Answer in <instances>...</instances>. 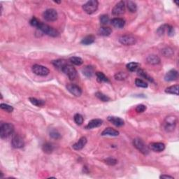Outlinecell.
Wrapping results in <instances>:
<instances>
[{
    "mask_svg": "<svg viewBox=\"0 0 179 179\" xmlns=\"http://www.w3.org/2000/svg\"><path fill=\"white\" fill-rule=\"evenodd\" d=\"M178 118L175 115H169L165 118L162 124L163 129L166 132H172L176 128Z\"/></svg>",
    "mask_w": 179,
    "mask_h": 179,
    "instance_id": "6da1fadb",
    "label": "cell"
},
{
    "mask_svg": "<svg viewBox=\"0 0 179 179\" xmlns=\"http://www.w3.org/2000/svg\"><path fill=\"white\" fill-rule=\"evenodd\" d=\"M38 29H39L40 31L42 32L43 34H46V35L49 36V37H58L60 34L58 32V30H56V29L48 25L43 23V22H40L39 26H38Z\"/></svg>",
    "mask_w": 179,
    "mask_h": 179,
    "instance_id": "7a4b0ae2",
    "label": "cell"
},
{
    "mask_svg": "<svg viewBox=\"0 0 179 179\" xmlns=\"http://www.w3.org/2000/svg\"><path fill=\"white\" fill-rule=\"evenodd\" d=\"M14 126L11 123H1L0 127V136L1 139H6L13 134Z\"/></svg>",
    "mask_w": 179,
    "mask_h": 179,
    "instance_id": "3957f363",
    "label": "cell"
},
{
    "mask_svg": "<svg viewBox=\"0 0 179 179\" xmlns=\"http://www.w3.org/2000/svg\"><path fill=\"white\" fill-rule=\"evenodd\" d=\"M99 2L97 0H90L83 5V9L87 14L91 15L96 12L98 9Z\"/></svg>",
    "mask_w": 179,
    "mask_h": 179,
    "instance_id": "277c9868",
    "label": "cell"
},
{
    "mask_svg": "<svg viewBox=\"0 0 179 179\" xmlns=\"http://www.w3.org/2000/svg\"><path fill=\"white\" fill-rule=\"evenodd\" d=\"M133 145L135 148H136L139 151L141 152L142 154L144 155H147L149 153V148H148V146L146 145L145 143L144 142V141L141 139L136 138L134 139L133 140Z\"/></svg>",
    "mask_w": 179,
    "mask_h": 179,
    "instance_id": "5b68a950",
    "label": "cell"
},
{
    "mask_svg": "<svg viewBox=\"0 0 179 179\" xmlns=\"http://www.w3.org/2000/svg\"><path fill=\"white\" fill-rule=\"evenodd\" d=\"M62 71L63 72L66 76H67V77L71 80V81L75 80V79L77 77V69H76L71 64H66V65L62 68Z\"/></svg>",
    "mask_w": 179,
    "mask_h": 179,
    "instance_id": "8992f818",
    "label": "cell"
},
{
    "mask_svg": "<svg viewBox=\"0 0 179 179\" xmlns=\"http://www.w3.org/2000/svg\"><path fill=\"white\" fill-rule=\"evenodd\" d=\"M32 71L34 74L39 77H46L50 73V70L48 69L40 64H34L32 66Z\"/></svg>",
    "mask_w": 179,
    "mask_h": 179,
    "instance_id": "52a82bcc",
    "label": "cell"
},
{
    "mask_svg": "<svg viewBox=\"0 0 179 179\" xmlns=\"http://www.w3.org/2000/svg\"><path fill=\"white\" fill-rule=\"evenodd\" d=\"M43 17L46 21L53 22L58 19V14L56 10L53 9H48L45 10L43 13Z\"/></svg>",
    "mask_w": 179,
    "mask_h": 179,
    "instance_id": "ba28073f",
    "label": "cell"
},
{
    "mask_svg": "<svg viewBox=\"0 0 179 179\" xmlns=\"http://www.w3.org/2000/svg\"><path fill=\"white\" fill-rule=\"evenodd\" d=\"M125 3L123 1H120L112 9V14L114 16H119L125 13Z\"/></svg>",
    "mask_w": 179,
    "mask_h": 179,
    "instance_id": "9c48e42d",
    "label": "cell"
},
{
    "mask_svg": "<svg viewBox=\"0 0 179 179\" xmlns=\"http://www.w3.org/2000/svg\"><path fill=\"white\" fill-rule=\"evenodd\" d=\"M119 42L124 45H132L136 43V39L132 35H124L119 38Z\"/></svg>",
    "mask_w": 179,
    "mask_h": 179,
    "instance_id": "30bf717a",
    "label": "cell"
},
{
    "mask_svg": "<svg viewBox=\"0 0 179 179\" xmlns=\"http://www.w3.org/2000/svg\"><path fill=\"white\" fill-rule=\"evenodd\" d=\"M11 144L12 146L15 148H22L24 147L25 142L22 138L18 134H14L12 137L11 140Z\"/></svg>",
    "mask_w": 179,
    "mask_h": 179,
    "instance_id": "8fae6325",
    "label": "cell"
},
{
    "mask_svg": "<svg viewBox=\"0 0 179 179\" xmlns=\"http://www.w3.org/2000/svg\"><path fill=\"white\" fill-rule=\"evenodd\" d=\"M67 90L75 97H80L82 95V90L79 85L75 84H68L66 85Z\"/></svg>",
    "mask_w": 179,
    "mask_h": 179,
    "instance_id": "7c38bea8",
    "label": "cell"
},
{
    "mask_svg": "<svg viewBox=\"0 0 179 179\" xmlns=\"http://www.w3.org/2000/svg\"><path fill=\"white\" fill-rule=\"evenodd\" d=\"M148 148H149V150H151L152 151L155 152V153H160L165 149V145L163 143L154 142L149 144Z\"/></svg>",
    "mask_w": 179,
    "mask_h": 179,
    "instance_id": "4fadbf2b",
    "label": "cell"
},
{
    "mask_svg": "<svg viewBox=\"0 0 179 179\" xmlns=\"http://www.w3.org/2000/svg\"><path fill=\"white\" fill-rule=\"evenodd\" d=\"M178 73L176 69H171L165 74V80L166 81H173L178 79Z\"/></svg>",
    "mask_w": 179,
    "mask_h": 179,
    "instance_id": "5bb4252c",
    "label": "cell"
},
{
    "mask_svg": "<svg viewBox=\"0 0 179 179\" xmlns=\"http://www.w3.org/2000/svg\"><path fill=\"white\" fill-rule=\"evenodd\" d=\"M107 120L116 127H122L125 125V121L121 118L116 116H108Z\"/></svg>",
    "mask_w": 179,
    "mask_h": 179,
    "instance_id": "9a60e30c",
    "label": "cell"
},
{
    "mask_svg": "<svg viewBox=\"0 0 179 179\" xmlns=\"http://www.w3.org/2000/svg\"><path fill=\"white\" fill-rule=\"evenodd\" d=\"M87 141V140L86 137L83 136L81 137V138L80 139L77 143H75V144L72 146V147H73V148L75 150H81L85 147V145H86Z\"/></svg>",
    "mask_w": 179,
    "mask_h": 179,
    "instance_id": "2e32d148",
    "label": "cell"
},
{
    "mask_svg": "<svg viewBox=\"0 0 179 179\" xmlns=\"http://www.w3.org/2000/svg\"><path fill=\"white\" fill-rule=\"evenodd\" d=\"M111 24L114 27L118 29H122L125 25V20L123 18H114L111 20Z\"/></svg>",
    "mask_w": 179,
    "mask_h": 179,
    "instance_id": "e0dca14e",
    "label": "cell"
},
{
    "mask_svg": "<svg viewBox=\"0 0 179 179\" xmlns=\"http://www.w3.org/2000/svg\"><path fill=\"white\" fill-rule=\"evenodd\" d=\"M103 121L101 119H93L87 123V125L85 126L86 129H91L93 128H97V127H100L102 125Z\"/></svg>",
    "mask_w": 179,
    "mask_h": 179,
    "instance_id": "ac0fdd59",
    "label": "cell"
},
{
    "mask_svg": "<svg viewBox=\"0 0 179 179\" xmlns=\"http://www.w3.org/2000/svg\"><path fill=\"white\" fill-rule=\"evenodd\" d=\"M82 73L87 78H91L95 74L94 67L91 65L85 66L82 69Z\"/></svg>",
    "mask_w": 179,
    "mask_h": 179,
    "instance_id": "d6986e66",
    "label": "cell"
},
{
    "mask_svg": "<svg viewBox=\"0 0 179 179\" xmlns=\"http://www.w3.org/2000/svg\"><path fill=\"white\" fill-rule=\"evenodd\" d=\"M102 136H117L119 135V132L112 127H107L104 129L101 134Z\"/></svg>",
    "mask_w": 179,
    "mask_h": 179,
    "instance_id": "ffe728a7",
    "label": "cell"
},
{
    "mask_svg": "<svg viewBox=\"0 0 179 179\" xmlns=\"http://www.w3.org/2000/svg\"><path fill=\"white\" fill-rule=\"evenodd\" d=\"M146 61L148 64H152V65H156V64H158L160 63L161 60L159 56H156V55L152 54L150 55L147 57L146 58Z\"/></svg>",
    "mask_w": 179,
    "mask_h": 179,
    "instance_id": "44dd1931",
    "label": "cell"
},
{
    "mask_svg": "<svg viewBox=\"0 0 179 179\" xmlns=\"http://www.w3.org/2000/svg\"><path fill=\"white\" fill-rule=\"evenodd\" d=\"M137 74H138L139 76L140 77L143 78V79L147 80V81L151 82V83H153L154 80L153 78H152L150 76H149L148 74V73L146 71H144V69H139L138 70H137Z\"/></svg>",
    "mask_w": 179,
    "mask_h": 179,
    "instance_id": "7402d4cb",
    "label": "cell"
},
{
    "mask_svg": "<svg viewBox=\"0 0 179 179\" xmlns=\"http://www.w3.org/2000/svg\"><path fill=\"white\" fill-rule=\"evenodd\" d=\"M112 33V30L108 27H102L98 30V34L103 37H108L111 35Z\"/></svg>",
    "mask_w": 179,
    "mask_h": 179,
    "instance_id": "603a6c76",
    "label": "cell"
},
{
    "mask_svg": "<svg viewBox=\"0 0 179 179\" xmlns=\"http://www.w3.org/2000/svg\"><path fill=\"white\" fill-rule=\"evenodd\" d=\"M95 37L93 35H88L86 37L83 38L81 41V44L85 45H88L92 44L95 42Z\"/></svg>",
    "mask_w": 179,
    "mask_h": 179,
    "instance_id": "cb8c5ba5",
    "label": "cell"
},
{
    "mask_svg": "<svg viewBox=\"0 0 179 179\" xmlns=\"http://www.w3.org/2000/svg\"><path fill=\"white\" fill-rule=\"evenodd\" d=\"M42 150L45 153L51 154L54 150V146L51 143L47 142L42 146Z\"/></svg>",
    "mask_w": 179,
    "mask_h": 179,
    "instance_id": "d4e9b609",
    "label": "cell"
},
{
    "mask_svg": "<svg viewBox=\"0 0 179 179\" xmlns=\"http://www.w3.org/2000/svg\"><path fill=\"white\" fill-rule=\"evenodd\" d=\"M165 92L168 93V94H171V95H175L176 96L178 95V85H171L167 87L165 90Z\"/></svg>",
    "mask_w": 179,
    "mask_h": 179,
    "instance_id": "484cf974",
    "label": "cell"
},
{
    "mask_svg": "<svg viewBox=\"0 0 179 179\" xmlns=\"http://www.w3.org/2000/svg\"><path fill=\"white\" fill-rule=\"evenodd\" d=\"M139 66H140L139 63L132 62H129V63L127 64L126 67L129 71L134 72V71H136L137 70L139 69Z\"/></svg>",
    "mask_w": 179,
    "mask_h": 179,
    "instance_id": "4316f807",
    "label": "cell"
},
{
    "mask_svg": "<svg viewBox=\"0 0 179 179\" xmlns=\"http://www.w3.org/2000/svg\"><path fill=\"white\" fill-rule=\"evenodd\" d=\"M169 27H170V25L167 24L162 25L159 27V28L157 30V34L159 36H163L165 34H167Z\"/></svg>",
    "mask_w": 179,
    "mask_h": 179,
    "instance_id": "83f0119b",
    "label": "cell"
},
{
    "mask_svg": "<svg viewBox=\"0 0 179 179\" xmlns=\"http://www.w3.org/2000/svg\"><path fill=\"white\" fill-rule=\"evenodd\" d=\"M52 64L54 65V66H56L57 69H59L62 70V68H63L64 66L68 63L66 62V61L64 60H57L53 61Z\"/></svg>",
    "mask_w": 179,
    "mask_h": 179,
    "instance_id": "f1b7e54d",
    "label": "cell"
},
{
    "mask_svg": "<svg viewBox=\"0 0 179 179\" xmlns=\"http://www.w3.org/2000/svg\"><path fill=\"white\" fill-rule=\"evenodd\" d=\"M96 77L97 80L99 83H109V80L102 72H97Z\"/></svg>",
    "mask_w": 179,
    "mask_h": 179,
    "instance_id": "f546056e",
    "label": "cell"
},
{
    "mask_svg": "<svg viewBox=\"0 0 179 179\" xmlns=\"http://www.w3.org/2000/svg\"><path fill=\"white\" fill-rule=\"evenodd\" d=\"M162 54L167 58H170L174 54V51L170 47H166L162 50Z\"/></svg>",
    "mask_w": 179,
    "mask_h": 179,
    "instance_id": "4dcf8cb0",
    "label": "cell"
},
{
    "mask_svg": "<svg viewBox=\"0 0 179 179\" xmlns=\"http://www.w3.org/2000/svg\"><path fill=\"white\" fill-rule=\"evenodd\" d=\"M29 100L30 102L32 103V104L34 106H44L45 104V102L43 100H38V99L37 98H34V97H30L29 98Z\"/></svg>",
    "mask_w": 179,
    "mask_h": 179,
    "instance_id": "1f68e13d",
    "label": "cell"
},
{
    "mask_svg": "<svg viewBox=\"0 0 179 179\" xmlns=\"http://www.w3.org/2000/svg\"><path fill=\"white\" fill-rule=\"evenodd\" d=\"M127 7L131 13H135L137 11V4L133 1H127Z\"/></svg>",
    "mask_w": 179,
    "mask_h": 179,
    "instance_id": "d6a6232c",
    "label": "cell"
},
{
    "mask_svg": "<svg viewBox=\"0 0 179 179\" xmlns=\"http://www.w3.org/2000/svg\"><path fill=\"white\" fill-rule=\"evenodd\" d=\"M69 62L77 66H81L83 63V60L79 57H71L69 58Z\"/></svg>",
    "mask_w": 179,
    "mask_h": 179,
    "instance_id": "836d02e7",
    "label": "cell"
},
{
    "mask_svg": "<svg viewBox=\"0 0 179 179\" xmlns=\"http://www.w3.org/2000/svg\"><path fill=\"white\" fill-rule=\"evenodd\" d=\"M95 96H96L99 100L102 101V102H109V101L111 100V98H110L109 97H108L107 95L103 94L102 92H97L95 93Z\"/></svg>",
    "mask_w": 179,
    "mask_h": 179,
    "instance_id": "e575fe53",
    "label": "cell"
},
{
    "mask_svg": "<svg viewBox=\"0 0 179 179\" xmlns=\"http://www.w3.org/2000/svg\"><path fill=\"white\" fill-rule=\"evenodd\" d=\"M135 85H136V86L139 87H142V88L148 87V83L141 79H136L135 80Z\"/></svg>",
    "mask_w": 179,
    "mask_h": 179,
    "instance_id": "d590c367",
    "label": "cell"
},
{
    "mask_svg": "<svg viewBox=\"0 0 179 179\" xmlns=\"http://www.w3.org/2000/svg\"><path fill=\"white\" fill-rule=\"evenodd\" d=\"M114 78L117 81H124L127 78V74L125 72H118V73L115 74Z\"/></svg>",
    "mask_w": 179,
    "mask_h": 179,
    "instance_id": "8d00e7d4",
    "label": "cell"
},
{
    "mask_svg": "<svg viewBox=\"0 0 179 179\" xmlns=\"http://www.w3.org/2000/svg\"><path fill=\"white\" fill-rule=\"evenodd\" d=\"M74 122H75V123H77V125H81L83 123V121H84V119H83V115H81V114H79V113L75 114V115H74Z\"/></svg>",
    "mask_w": 179,
    "mask_h": 179,
    "instance_id": "74e56055",
    "label": "cell"
},
{
    "mask_svg": "<svg viewBox=\"0 0 179 179\" xmlns=\"http://www.w3.org/2000/svg\"><path fill=\"white\" fill-rule=\"evenodd\" d=\"M50 136L51 138L53 139H61V134H60V132H58V131L56 130V129H53V130H51L50 132Z\"/></svg>",
    "mask_w": 179,
    "mask_h": 179,
    "instance_id": "f35d334b",
    "label": "cell"
},
{
    "mask_svg": "<svg viewBox=\"0 0 179 179\" xmlns=\"http://www.w3.org/2000/svg\"><path fill=\"white\" fill-rule=\"evenodd\" d=\"M100 21L101 22V24L104 25H106L109 23L110 22V18L108 17V15H102L100 18Z\"/></svg>",
    "mask_w": 179,
    "mask_h": 179,
    "instance_id": "ab89813d",
    "label": "cell"
},
{
    "mask_svg": "<svg viewBox=\"0 0 179 179\" xmlns=\"http://www.w3.org/2000/svg\"><path fill=\"white\" fill-rule=\"evenodd\" d=\"M0 108H1V109L4 110V111L8 112V113H12L13 111V107L12 106L9 105V104H1V105H0Z\"/></svg>",
    "mask_w": 179,
    "mask_h": 179,
    "instance_id": "60d3db41",
    "label": "cell"
},
{
    "mask_svg": "<svg viewBox=\"0 0 179 179\" xmlns=\"http://www.w3.org/2000/svg\"><path fill=\"white\" fill-rule=\"evenodd\" d=\"M106 164H107V165H110V166H114V165H115L116 164H117V160H116L115 159H114L113 157H108L106 158V159L104 160Z\"/></svg>",
    "mask_w": 179,
    "mask_h": 179,
    "instance_id": "b9f144b4",
    "label": "cell"
},
{
    "mask_svg": "<svg viewBox=\"0 0 179 179\" xmlns=\"http://www.w3.org/2000/svg\"><path fill=\"white\" fill-rule=\"evenodd\" d=\"M40 22H40L37 18H36L35 17H33V18H32L31 20H30V24L31 25L32 27H35L37 28Z\"/></svg>",
    "mask_w": 179,
    "mask_h": 179,
    "instance_id": "7bdbcfd3",
    "label": "cell"
},
{
    "mask_svg": "<svg viewBox=\"0 0 179 179\" xmlns=\"http://www.w3.org/2000/svg\"><path fill=\"white\" fill-rule=\"evenodd\" d=\"M135 110L137 113H144L146 110V106L144 104H139L138 106H136Z\"/></svg>",
    "mask_w": 179,
    "mask_h": 179,
    "instance_id": "ee69618b",
    "label": "cell"
},
{
    "mask_svg": "<svg viewBox=\"0 0 179 179\" xmlns=\"http://www.w3.org/2000/svg\"><path fill=\"white\" fill-rule=\"evenodd\" d=\"M174 33H175V31H174V27H173L172 26L170 25V27H169V28L168 32H167V34H168L169 37H173V36L174 35Z\"/></svg>",
    "mask_w": 179,
    "mask_h": 179,
    "instance_id": "f6af8a7d",
    "label": "cell"
},
{
    "mask_svg": "<svg viewBox=\"0 0 179 179\" xmlns=\"http://www.w3.org/2000/svg\"><path fill=\"white\" fill-rule=\"evenodd\" d=\"M160 178H170V179H174V178L173 176H169V175H161L160 176Z\"/></svg>",
    "mask_w": 179,
    "mask_h": 179,
    "instance_id": "bcb514c9",
    "label": "cell"
},
{
    "mask_svg": "<svg viewBox=\"0 0 179 179\" xmlns=\"http://www.w3.org/2000/svg\"><path fill=\"white\" fill-rule=\"evenodd\" d=\"M54 2H55V3H56V4H60V3H61V1H55Z\"/></svg>",
    "mask_w": 179,
    "mask_h": 179,
    "instance_id": "7dc6e473",
    "label": "cell"
},
{
    "mask_svg": "<svg viewBox=\"0 0 179 179\" xmlns=\"http://www.w3.org/2000/svg\"><path fill=\"white\" fill-rule=\"evenodd\" d=\"M175 3L176 4L177 6H178V1H175Z\"/></svg>",
    "mask_w": 179,
    "mask_h": 179,
    "instance_id": "c3c4849f",
    "label": "cell"
}]
</instances>
